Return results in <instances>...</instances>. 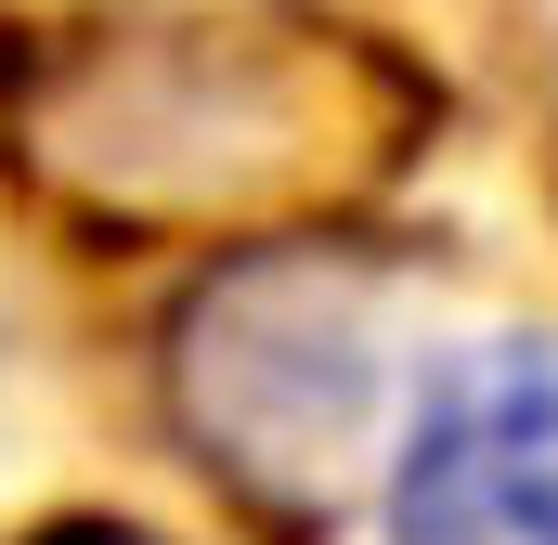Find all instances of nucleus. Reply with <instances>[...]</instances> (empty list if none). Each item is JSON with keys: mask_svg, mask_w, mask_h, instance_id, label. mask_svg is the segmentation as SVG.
<instances>
[{"mask_svg": "<svg viewBox=\"0 0 558 545\" xmlns=\"http://www.w3.org/2000/svg\"><path fill=\"white\" fill-rule=\"evenodd\" d=\"M182 428L260 507H325L377 428V325L338 261H234L182 312Z\"/></svg>", "mask_w": 558, "mask_h": 545, "instance_id": "f257e3e1", "label": "nucleus"}, {"mask_svg": "<svg viewBox=\"0 0 558 545\" xmlns=\"http://www.w3.org/2000/svg\"><path fill=\"white\" fill-rule=\"evenodd\" d=\"M364 78H312V39H156L92 78L78 169L131 208H234V195H312V169L377 156V118H351Z\"/></svg>", "mask_w": 558, "mask_h": 545, "instance_id": "f03ea898", "label": "nucleus"}, {"mask_svg": "<svg viewBox=\"0 0 558 545\" xmlns=\"http://www.w3.org/2000/svg\"><path fill=\"white\" fill-rule=\"evenodd\" d=\"M390 545H558V325L481 338L428 377L390 455Z\"/></svg>", "mask_w": 558, "mask_h": 545, "instance_id": "7ed1b4c3", "label": "nucleus"}, {"mask_svg": "<svg viewBox=\"0 0 558 545\" xmlns=\"http://www.w3.org/2000/svg\"><path fill=\"white\" fill-rule=\"evenodd\" d=\"M39 545H169V533H143V520H52Z\"/></svg>", "mask_w": 558, "mask_h": 545, "instance_id": "20e7f679", "label": "nucleus"}]
</instances>
